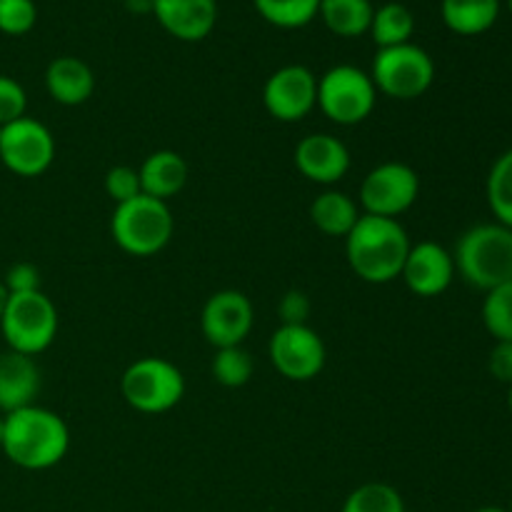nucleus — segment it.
Returning a JSON list of instances; mask_svg holds the SVG:
<instances>
[{"label":"nucleus","instance_id":"10","mask_svg":"<svg viewBox=\"0 0 512 512\" xmlns=\"http://www.w3.org/2000/svg\"><path fill=\"white\" fill-rule=\"evenodd\" d=\"M420 195V178L408 163H380L365 175L360 185V203L365 213L380 218H398L415 205Z\"/></svg>","mask_w":512,"mask_h":512},{"label":"nucleus","instance_id":"26","mask_svg":"<svg viewBox=\"0 0 512 512\" xmlns=\"http://www.w3.org/2000/svg\"><path fill=\"white\" fill-rule=\"evenodd\" d=\"M340 512H405V503L393 485L365 483L345 498Z\"/></svg>","mask_w":512,"mask_h":512},{"label":"nucleus","instance_id":"7","mask_svg":"<svg viewBox=\"0 0 512 512\" xmlns=\"http://www.w3.org/2000/svg\"><path fill=\"white\" fill-rule=\"evenodd\" d=\"M375 90L395 100H415L430 90L435 80V63L428 50L415 43L380 48L370 70Z\"/></svg>","mask_w":512,"mask_h":512},{"label":"nucleus","instance_id":"32","mask_svg":"<svg viewBox=\"0 0 512 512\" xmlns=\"http://www.w3.org/2000/svg\"><path fill=\"white\" fill-rule=\"evenodd\" d=\"M310 310L313 305L303 290H288L278 303V315L283 325H308Z\"/></svg>","mask_w":512,"mask_h":512},{"label":"nucleus","instance_id":"30","mask_svg":"<svg viewBox=\"0 0 512 512\" xmlns=\"http://www.w3.org/2000/svg\"><path fill=\"white\" fill-rule=\"evenodd\" d=\"M105 193H108V198L115 205L128 203V200L143 195L138 170L130 168V165H115V168H110L105 173Z\"/></svg>","mask_w":512,"mask_h":512},{"label":"nucleus","instance_id":"11","mask_svg":"<svg viewBox=\"0 0 512 512\" xmlns=\"http://www.w3.org/2000/svg\"><path fill=\"white\" fill-rule=\"evenodd\" d=\"M270 363L283 378L293 383H308L325 368V343L308 325H280L268 345Z\"/></svg>","mask_w":512,"mask_h":512},{"label":"nucleus","instance_id":"1","mask_svg":"<svg viewBox=\"0 0 512 512\" xmlns=\"http://www.w3.org/2000/svg\"><path fill=\"white\" fill-rule=\"evenodd\" d=\"M408 253V233L393 218L365 213L345 235V258L353 273L365 283L385 285L400 278Z\"/></svg>","mask_w":512,"mask_h":512},{"label":"nucleus","instance_id":"29","mask_svg":"<svg viewBox=\"0 0 512 512\" xmlns=\"http://www.w3.org/2000/svg\"><path fill=\"white\" fill-rule=\"evenodd\" d=\"M38 20L33 0H0V33L25 35Z\"/></svg>","mask_w":512,"mask_h":512},{"label":"nucleus","instance_id":"6","mask_svg":"<svg viewBox=\"0 0 512 512\" xmlns=\"http://www.w3.org/2000/svg\"><path fill=\"white\" fill-rule=\"evenodd\" d=\"M125 403L145 415L173 410L185 395V378L178 365L165 358H140L125 368L120 378Z\"/></svg>","mask_w":512,"mask_h":512},{"label":"nucleus","instance_id":"31","mask_svg":"<svg viewBox=\"0 0 512 512\" xmlns=\"http://www.w3.org/2000/svg\"><path fill=\"white\" fill-rule=\"evenodd\" d=\"M25 108H28V95H25L23 85L8 75H0V125L23 118Z\"/></svg>","mask_w":512,"mask_h":512},{"label":"nucleus","instance_id":"21","mask_svg":"<svg viewBox=\"0 0 512 512\" xmlns=\"http://www.w3.org/2000/svg\"><path fill=\"white\" fill-rule=\"evenodd\" d=\"M443 23L458 35L488 33L500 15V0H443Z\"/></svg>","mask_w":512,"mask_h":512},{"label":"nucleus","instance_id":"15","mask_svg":"<svg viewBox=\"0 0 512 512\" xmlns=\"http://www.w3.org/2000/svg\"><path fill=\"white\" fill-rule=\"evenodd\" d=\"M295 168L318 185H335L350 170V153L343 140L328 133L305 135L295 145Z\"/></svg>","mask_w":512,"mask_h":512},{"label":"nucleus","instance_id":"35","mask_svg":"<svg viewBox=\"0 0 512 512\" xmlns=\"http://www.w3.org/2000/svg\"><path fill=\"white\" fill-rule=\"evenodd\" d=\"M130 10H138V13H145V10H150L153 13V0H128Z\"/></svg>","mask_w":512,"mask_h":512},{"label":"nucleus","instance_id":"28","mask_svg":"<svg viewBox=\"0 0 512 512\" xmlns=\"http://www.w3.org/2000/svg\"><path fill=\"white\" fill-rule=\"evenodd\" d=\"M483 323L495 340L512 343V280L485 293Z\"/></svg>","mask_w":512,"mask_h":512},{"label":"nucleus","instance_id":"24","mask_svg":"<svg viewBox=\"0 0 512 512\" xmlns=\"http://www.w3.org/2000/svg\"><path fill=\"white\" fill-rule=\"evenodd\" d=\"M485 193H488V205L498 223L512 230V148L505 150L493 163Z\"/></svg>","mask_w":512,"mask_h":512},{"label":"nucleus","instance_id":"36","mask_svg":"<svg viewBox=\"0 0 512 512\" xmlns=\"http://www.w3.org/2000/svg\"><path fill=\"white\" fill-rule=\"evenodd\" d=\"M8 300H10V293H8V288H5V285H3V280H0V320H3V313H5V308H8Z\"/></svg>","mask_w":512,"mask_h":512},{"label":"nucleus","instance_id":"13","mask_svg":"<svg viewBox=\"0 0 512 512\" xmlns=\"http://www.w3.org/2000/svg\"><path fill=\"white\" fill-rule=\"evenodd\" d=\"M255 323L253 303L240 290H218L200 313V330L213 348L243 345Z\"/></svg>","mask_w":512,"mask_h":512},{"label":"nucleus","instance_id":"14","mask_svg":"<svg viewBox=\"0 0 512 512\" xmlns=\"http://www.w3.org/2000/svg\"><path fill=\"white\" fill-rule=\"evenodd\" d=\"M400 278L405 280L408 290H413L420 298H435L445 293L455 278L453 253L433 240H423L418 245H410V253L405 258L403 273Z\"/></svg>","mask_w":512,"mask_h":512},{"label":"nucleus","instance_id":"27","mask_svg":"<svg viewBox=\"0 0 512 512\" xmlns=\"http://www.w3.org/2000/svg\"><path fill=\"white\" fill-rule=\"evenodd\" d=\"M253 355L243 348V345H233V348H218L213 358V378L223 388H243L253 378Z\"/></svg>","mask_w":512,"mask_h":512},{"label":"nucleus","instance_id":"38","mask_svg":"<svg viewBox=\"0 0 512 512\" xmlns=\"http://www.w3.org/2000/svg\"><path fill=\"white\" fill-rule=\"evenodd\" d=\"M475 512H510V510H505V508H480Z\"/></svg>","mask_w":512,"mask_h":512},{"label":"nucleus","instance_id":"33","mask_svg":"<svg viewBox=\"0 0 512 512\" xmlns=\"http://www.w3.org/2000/svg\"><path fill=\"white\" fill-rule=\"evenodd\" d=\"M3 285L8 288L10 295L35 293V290H40V270L35 268L33 263L10 265L8 273H5Z\"/></svg>","mask_w":512,"mask_h":512},{"label":"nucleus","instance_id":"40","mask_svg":"<svg viewBox=\"0 0 512 512\" xmlns=\"http://www.w3.org/2000/svg\"><path fill=\"white\" fill-rule=\"evenodd\" d=\"M508 8H510V13H512V0H508Z\"/></svg>","mask_w":512,"mask_h":512},{"label":"nucleus","instance_id":"23","mask_svg":"<svg viewBox=\"0 0 512 512\" xmlns=\"http://www.w3.org/2000/svg\"><path fill=\"white\" fill-rule=\"evenodd\" d=\"M415 30V15L403 3H385L373 13L368 33L378 43V48H393V45L410 43Z\"/></svg>","mask_w":512,"mask_h":512},{"label":"nucleus","instance_id":"22","mask_svg":"<svg viewBox=\"0 0 512 512\" xmlns=\"http://www.w3.org/2000/svg\"><path fill=\"white\" fill-rule=\"evenodd\" d=\"M373 3L370 0H320L318 15L328 30L340 38H360L373 23Z\"/></svg>","mask_w":512,"mask_h":512},{"label":"nucleus","instance_id":"17","mask_svg":"<svg viewBox=\"0 0 512 512\" xmlns=\"http://www.w3.org/2000/svg\"><path fill=\"white\" fill-rule=\"evenodd\" d=\"M40 393V368L30 355L0 353V413L8 415L35 405Z\"/></svg>","mask_w":512,"mask_h":512},{"label":"nucleus","instance_id":"34","mask_svg":"<svg viewBox=\"0 0 512 512\" xmlns=\"http://www.w3.org/2000/svg\"><path fill=\"white\" fill-rule=\"evenodd\" d=\"M488 370L498 383L512 385V343L498 340L488 358Z\"/></svg>","mask_w":512,"mask_h":512},{"label":"nucleus","instance_id":"39","mask_svg":"<svg viewBox=\"0 0 512 512\" xmlns=\"http://www.w3.org/2000/svg\"><path fill=\"white\" fill-rule=\"evenodd\" d=\"M508 408L512 410V385H510V390H508Z\"/></svg>","mask_w":512,"mask_h":512},{"label":"nucleus","instance_id":"42","mask_svg":"<svg viewBox=\"0 0 512 512\" xmlns=\"http://www.w3.org/2000/svg\"><path fill=\"white\" fill-rule=\"evenodd\" d=\"M510 512H512V498H510Z\"/></svg>","mask_w":512,"mask_h":512},{"label":"nucleus","instance_id":"2","mask_svg":"<svg viewBox=\"0 0 512 512\" xmlns=\"http://www.w3.org/2000/svg\"><path fill=\"white\" fill-rule=\"evenodd\" d=\"M70 430L58 413L28 405L5 415L3 453L23 470L55 468L68 455Z\"/></svg>","mask_w":512,"mask_h":512},{"label":"nucleus","instance_id":"20","mask_svg":"<svg viewBox=\"0 0 512 512\" xmlns=\"http://www.w3.org/2000/svg\"><path fill=\"white\" fill-rule=\"evenodd\" d=\"M360 218L358 203L340 190H325L310 205V220L320 233L330 238H345Z\"/></svg>","mask_w":512,"mask_h":512},{"label":"nucleus","instance_id":"9","mask_svg":"<svg viewBox=\"0 0 512 512\" xmlns=\"http://www.w3.org/2000/svg\"><path fill=\"white\" fill-rule=\"evenodd\" d=\"M0 160L10 173L20 178H38L55 160L53 133L40 120L28 118V115L3 125Z\"/></svg>","mask_w":512,"mask_h":512},{"label":"nucleus","instance_id":"19","mask_svg":"<svg viewBox=\"0 0 512 512\" xmlns=\"http://www.w3.org/2000/svg\"><path fill=\"white\" fill-rule=\"evenodd\" d=\"M143 195L168 203V198L178 195L188 183V163L175 150H155L138 168Z\"/></svg>","mask_w":512,"mask_h":512},{"label":"nucleus","instance_id":"5","mask_svg":"<svg viewBox=\"0 0 512 512\" xmlns=\"http://www.w3.org/2000/svg\"><path fill=\"white\" fill-rule=\"evenodd\" d=\"M0 330L8 350L35 358L48 350L58 335V310L43 290L10 295Z\"/></svg>","mask_w":512,"mask_h":512},{"label":"nucleus","instance_id":"16","mask_svg":"<svg viewBox=\"0 0 512 512\" xmlns=\"http://www.w3.org/2000/svg\"><path fill=\"white\" fill-rule=\"evenodd\" d=\"M153 13L173 38L198 43L213 33L215 20H218V3L215 0H153Z\"/></svg>","mask_w":512,"mask_h":512},{"label":"nucleus","instance_id":"4","mask_svg":"<svg viewBox=\"0 0 512 512\" xmlns=\"http://www.w3.org/2000/svg\"><path fill=\"white\" fill-rule=\"evenodd\" d=\"M175 218L168 203L150 195H138L128 203L115 205L110 218V235L123 253L150 258L170 243Z\"/></svg>","mask_w":512,"mask_h":512},{"label":"nucleus","instance_id":"8","mask_svg":"<svg viewBox=\"0 0 512 512\" xmlns=\"http://www.w3.org/2000/svg\"><path fill=\"white\" fill-rule=\"evenodd\" d=\"M373 78L355 65H335L318 78V108L338 125H358L375 110Z\"/></svg>","mask_w":512,"mask_h":512},{"label":"nucleus","instance_id":"41","mask_svg":"<svg viewBox=\"0 0 512 512\" xmlns=\"http://www.w3.org/2000/svg\"><path fill=\"white\" fill-rule=\"evenodd\" d=\"M0 135H3V125H0Z\"/></svg>","mask_w":512,"mask_h":512},{"label":"nucleus","instance_id":"3","mask_svg":"<svg viewBox=\"0 0 512 512\" xmlns=\"http://www.w3.org/2000/svg\"><path fill=\"white\" fill-rule=\"evenodd\" d=\"M455 270L473 288L493 290L512 280V230L500 223H483L465 230L453 253Z\"/></svg>","mask_w":512,"mask_h":512},{"label":"nucleus","instance_id":"12","mask_svg":"<svg viewBox=\"0 0 512 512\" xmlns=\"http://www.w3.org/2000/svg\"><path fill=\"white\" fill-rule=\"evenodd\" d=\"M263 103L280 123H298L318 105V78L305 65H285L265 80Z\"/></svg>","mask_w":512,"mask_h":512},{"label":"nucleus","instance_id":"37","mask_svg":"<svg viewBox=\"0 0 512 512\" xmlns=\"http://www.w3.org/2000/svg\"><path fill=\"white\" fill-rule=\"evenodd\" d=\"M3 435H5V415L0 413V448H3Z\"/></svg>","mask_w":512,"mask_h":512},{"label":"nucleus","instance_id":"18","mask_svg":"<svg viewBox=\"0 0 512 512\" xmlns=\"http://www.w3.org/2000/svg\"><path fill=\"white\" fill-rule=\"evenodd\" d=\"M45 88L50 98L60 105H83L95 90V73L85 60L73 55H60L45 70Z\"/></svg>","mask_w":512,"mask_h":512},{"label":"nucleus","instance_id":"25","mask_svg":"<svg viewBox=\"0 0 512 512\" xmlns=\"http://www.w3.org/2000/svg\"><path fill=\"white\" fill-rule=\"evenodd\" d=\"M253 3L275 28H303L320 10V0H253Z\"/></svg>","mask_w":512,"mask_h":512}]
</instances>
